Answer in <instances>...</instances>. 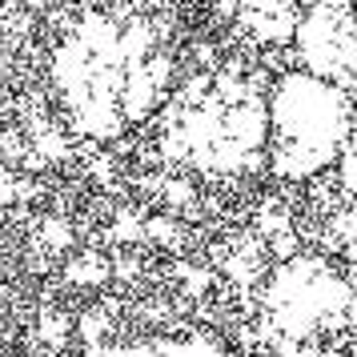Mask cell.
<instances>
[{
  "mask_svg": "<svg viewBox=\"0 0 357 357\" xmlns=\"http://www.w3.org/2000/svg\"><path fill=\"white\" fill-rule=\"evenodd\" d=\"M161 149L209 177L245 173L265 157V100L233 73L201 77L169 105Z\"/></svg>",
  "mask_w": 357,
  "mask_h": 357,
  "instance_id": "obj_1",
  "label": "cell"
},
{
  "mask_svg": "<svg viewBox=\"0 0 357 357\" xmlns=\"http://www.w3.org/2000/svg\"><path fill=\"white\" fill-rule=\"evenodd\" d=\"M357 105L305 68L281 73L265 97V157L277 181H313L333 169Z\"/></svg>",
  "mask_w": 357,
  "mask_h": 357,
  "instance_id": "obj_2",
  "label": "cell"
},
{
  "mask_svg": "<svg viewBox=\"0 0 357 357\" xmlns=\"http://www.w3.org/2000/svg\"><path fill=\"white\" fill-rule=\"evenodd\" d=\"M349 281L325 253L277 261L261 285V321L273 345H309L329 329L349 325Z\"/></svg>",
  "mask_w": 357,
  "mask_h": 357,
  "instance_id": "obj_3",
  "label": "cell"
},
{
  "mask_svg": "<svg viewBox=\"0 0 357 357\" xmlns=\"http://www.w3.org/2000/svg\"><path fill=\"white\" fill-rule=\"evenodd\" d=\"M293 45L305 73L357 105V0H309L297 13Z\"/></svg>",
  "mask_w": 357,
  "mask_h": 357,
  "instance_id": "obj_4",
  "label": "cell"
},
{
  "mask_svg": "<svg viewBox=\"0 0 357 357\" xmlns=\"http://www.w3.org/2000/svg\"><path fill=\"white\" fill-rule=\"evenodd\" d=\"M93 357H233L209 333H177V337H145L129 345H109Z\"/></svg>",
  "mask_w": 357,
  "mask_h": 357,
  "instance_id": "obj_5",
  "label": "cell"
},
{
  "mask_svg": "<svg viewBox=\"0 0 357 357\" xmlns=\"http://www.w3.org/2000/svg\"><path fill=\"white\" fill-rule=\"evenodd\" d=\"M337 185L345 197H354L357 201V113H354V129H349V141H345V149H341L337 157Z\"/></svg>",
  "mask_w": 357,
  "mask_h": 357,
  "instance_id": "obj_6",
  "label": "cell"
},
{
  "mask_svg": "<svg viewBox=\"0 0 357 357\" xmlns=\"http://www.w3.org/2000/svg\"><path fill=\"white\" fill-rule=\"evenodd\" d=\"M345 253H349V269H345V281H349V293L357 297V241L349 245Z\"/></svg>",
  "mask_w": 357,
  "mask_h": 357,
  "instance_id": "obj_7",
  "label": "cell"
},
{
  "mask_svg": "<svg viewBox=\"0 0 357 357\" xmlns=\"http://www.w3.org/2000/svg\"><path fill=\"white\" fill-rule=\"evenodd\" d=\"M345 357H357V345H354V349H349V354H345Z\"/></svg>",
  "mask_w": 357,
  "mask_h": 357,
  "instance_id": "obj_8",
  "label": "cell"
}]
</instances>
